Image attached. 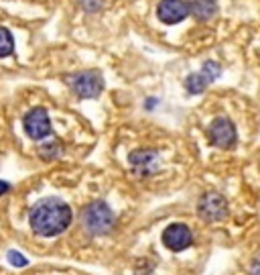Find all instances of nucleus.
Segmentation results:
<instances>
[{"label":"nucleus","instance_id":"1","mask_svg":"<svg viewBox=\"0 0 260 275\" xmlns=\"http://www.w3.org/2000/svg\"><path fill=\"white\" fill-rule=\"evenodd\" d=\"M73 220L71 208L59 198L39 200L29 214V224L39 237H57Z\"/></svg>","mask_w":260,"mask_h":275},{"label":"nucleus","instance_id":"2","mask_svg":"<svg viewBox=\"0 0 260 275\" xmlns=\"http://www.w3.org/2000/svg\"><path fill=\"white\" fill-rule=\"evenodd\" d=\"M81 222H83L85 230H88L90 235L102 237V235H108V232L114 228L116 218H114L112 208L108 206L104 200H94L83 208Z\"/></svg>","mask_w":260,"mask_h":275},{"label":"nucleus","instance_id":"3","mask_svg":"<svg viewBox=\"0 0 260 275\" xmlns=\"http://www.w3.org/2000/svg\"><path fill=\"white\" fill-rule=\"evenodd\" d=\"M69 88L77 98H83V100L98 98L104 90V78L100 72H94V70L79 72L69 78Z\"/></svg>","mask_w":260,"mask_h":275},{"label":"nucleus","instance_id":"4","mask_svg":"<svg viewBox=\"0 0 260 275\" xmlns=\"http://www.w3.org/2000/svg\"><path fill=\"white\" fill-rule=\"evenodd\" d=\"M197 212L201 216V220L205 222H218L224 220L228 216V202L222 194L218 192H207L199 198L197 204Z\"/></svg>","mask_w":260,"mask_h":275},{"label":"nucleus","instance_id":"5","mask_svg":"<svg viewBox=\"0 0 260 275\" xmlns=\"http://www.w3.org/2000/svg\"><path fill=\"white\" fill-rule=\"evenodd\" d=\"M222 76V66L218 61H205L201 66V72L189 74L185 78V88L189 94H201L211 82H215Z\"/></svg>","mask_w":260,"mask_h":275},{"label":"nucleus","instance_id":"6","mask_svg":"<svg viewBox=\"0 0 260 275\" xmlns=\"http://www.w3.org/2000/svg\"><path fill=\"white\" fill-rule=\"evenodd\" d=\"M209 141L211 145L220 147V149H232L238 141V133H236V126L230 118H215L209 129H207Z\"/></svg>","mask_w":260,"mask_h":275},{"label":"nucleus","instance_id":"7","mask_svg":"<svg viewBox=\"0 0 260 275\" xmlns=\"http://www.w3.org/2000/svg\"><path fill=\"white\" fill-rule=\"evenodd\" d=\"M23 126H25V133L33 139V141H41L51 135V120L45 108H33L25 114L23 118Z\"/></svg>","mask_w":260,"mask_h":275},{"label":"nucleus","instance_id":"8","mask_svg":"<svg viewBox=\"0 0 260 275\" xmlns=\"http://www.w3.org/2000/svg\"><path fill=\"white\" fill-rule=\"evenodd\" d=\"M191 14L187 0H161L157 6V16L165 25H177Z\"/></svg>","mask_w":260,"mask_h":275},{"label":"nucleus","instance_id":"9","mask_svg":"<svg viewBox=\"0 0 260 275\" xmlns=\"http://www.w3.org/2000/svg\"><path fill=\"white\" fill-rule=\"evenodd\" d=\"M193 243V237H191V230L185 226V224H169L165 230H163V245L169 249V251H185L189 249Z\"/></svg>","mask_w":260,"mask_h":275},{"label":"nucleus","instance_id":"10","mask_svg":"<svg viewBox=\"0 0 260 275\" xmlns=\"http://www.w3.org/2000/svg\"><path fill=\"white\" fill-rule=\"evenodd\" d=\"M128 161H130V165L134 167V172L138 176H148V174H153L157 169L159 153L153 151V149H138V151L130 153Z\"/></svg>","mask_w":260,"mask_h":275},{"label":"nucleus","instance_id":"11","mask_svg":"<svg viewBox=\"0 0 260 275\" xmlns=\"http://www.w3.org/2000/svg\"><path fill=\"white\" fill-rule=\"evenodd\" d=\"M189 10L197 20L205 23V20L213 18L215 12H218V0H191Z\"/></svg>","mask_w":260,"mask_h":275},{"label":"nucleus","instance_id":"12","mask_svg":"<svg viewBox=\"0 0 260 275\" xmlns=\"http://www.w3.org/2000/svg\"><path fill=\"white\" fill-rule=\"evenodd\" d=\"M14 51V39L12 33L4 27H0V57H8Z\"/></svg>","mask_w":260,"mask_h":275},{"label":"nucleus","instance_id":"13","mask_svg":"<svg viewBox=\"0 0 260 275\" xmlns=\"http://www.w3.org/2000/svg\"><path fill=\"white\" fill-rule=\"evenodd\" d=\"M39 155L43 159H55L59 155V143H45V145H41Z\"/></svg>","mask_w":260,"mask_h":275},{"label":"nucleus","instance_id":"14","mask_svg":"<svg viewBox=\"0 0 260 275\" xmlns=\"http://www.w3.org/2000/svg\"><path fill=\"white\" fill-rule=\"evenodd\" d=\"M8 261H10L14 267H25V265L29 263L27 257L20 255V253H16V251H8Z\"/></svg>","mask_w":260,"mask_h":275},{"label":"nucleus","instance_id":"15","mask_svg":"<svg viewBox=\"0 0 260 275\" xmlns=\"http://www.w3.org/2000/svg\"><path fill=\"white\" fill-rule=\"evenodd\" d=\"M81 4H83L85 10L94 12V10H100L102 8V0H81Z\"/></svg>","mask_w":260,"mask_h":275},{"label":"nucleus","instance_id":"16","mask_svg":"<svg viewBox=\"0 0 260 275\" xmlns=\"http://www.w3.org/2000/svg\"><path fill=\"white\" fill-rule=\"evenodd\" d=\"M250 275H260V255L252 259V263H250Z\"/></svg>","mask_w":260,"mask_h":275},{"label":"nucleus","instance_id":"17","mask_svg":"<svg viewBox=\"0 0 260 275\" xmlns=\"http://www.w3.org/2000/svg\"><path fill=\"white\" fill-rule=\"evenodd\" d=\"M6 192H10V183H8V182H2V180H0V196H4Z\"/></svg>","mask_w":260,"mask_h":275}]
</instances>
